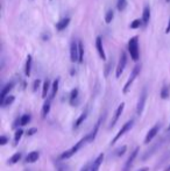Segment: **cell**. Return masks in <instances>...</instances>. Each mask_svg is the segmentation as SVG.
Here are the masks:
<instances>
[{
	"label": "cell",
	"instance_id": "1",
	"mask_svg": "<svg viewBox=\"0 0 170 171\" xmlns=\"http://www.w3.org/2000/svg\"><path fill=\"white\" fill-rule=\"evenodd\" d=\"M128 51L131 54V58H132L134 62H137L139 61V38L137 36H134L128 41Z\"/></svg>",
	"mask_w": 170,
	"mask_h": 171
},
{
	"label": "cell",
	"instance_id": "2",
	"mask_svg": "<svg viewBox=\"0 0 170 171\" xmlns=\"http://www.w3.org/2000/svg\"><path fill=\"white\" fill-rule=\"evenodd\" d=\"M85 142H88V136H85V137H83L82 140H79L75 146L71 148V149H69V150H67V152H63V154L61 155V159H68V158H70L72 155H75L76 152H78V150L83 147V144H84Z\"/></svg>",
	"mask_w": 170,
	"mask_h": 171
},
{
	"label": "cell",
	"instance_id": "3",
	"mask_svg": "<svg viewBox=\"0 0 170 171\" xmlns=\"http://www.w3.org/2000/svg\"><path fill=\"white\" fill-rule=\"evenodd\" d=\"M140 71H141V65H140V64L135 65V68L133 69V71L131 72V76L128 78V80L126 82V84H125V86H124V89H122V92H124V93H127V92H128V90H129L131 86H132L133 82L135 80L136 77L139 76Z\"/></svg>",
	"mask_w": 170,
	"mask_h": 171
},
{
	"label": "cell",
	"instance_id": "4",
	"mask_svg": "<svg viewBox=\"0 0 170 171\" xmlns=\"http://www.w3.org/2000/svg\"><path fill=\"white\" fill-rule=\"evenodd\" d=\"M126 64H127V55H126V53L122 51L121 55H120V58H119V63L116 65V71H115V77L116 78H119V77L121 76V74L125 70Z\"/></svg>",
	"mask_w": 170,
	"mask_h": 171
},
{
	"label": "cell",
	"instance_id": "5",
	"mask_svg": "<svg viewBox=\"0 0 170 171\" xmlns=\"http://www.w3.org/2000/svg\"><path fill=\"white\" fill-rule=\"evenodd\" d=\"M133 123H134V122H133V120H131V121H127L126 123H124V126L121 127V129L118 132V134L114 136V139L111 141V146L114 144V143H115V142H116V141H118V140H119L122 135H125V134L127 133L128 131H131V128L133 127Z\"/></svg>",
	"mask_w": 170,
	"mask_h": 171
},
{
	"label": "cell",
	"instance_id": "6",
	"mask_svg": "<svg viewBox=\"0 0 170 171\" xmlns=\"http://www.w3.org/2000/svg\"><path fill=\"white\" fill-rule=\"evenodd\" d=\"M146 100H147V89L143 87L141 95H140V98H139V101H137V105H136V113L142 114L143 112V108H145V105H146Z\"/></svg>",
	"mask_w": 170,
	"mask_h": 171
},
{
	"label": "cell",
	"instance_id": "7",
	"mask_svg": "<svg viewBox=\"0 0 170 171\" xmlns=\"http://www.w3.org/2000/svg\"><path fill=\"white\" fill-rule=\"evenodd\" d=\"M139 150H140L139 147H136V148L131 152L128 159L126 161V163H125V165H124L122 171H129L131 170V167L133 165V163H134V161H135V158H136V156H137V154H139Z\"/></svg>",
	"mask_w": 170,
	"mask_h": 171
},
{
	"label": "cell",
	"instance_id": "8",
	"mask_svg": "<svg viewBox=\"0 0 170 171\" xmlns=\"http://www.w3.org/2000/svg\"><path fill=\"white\" fill-rule=\"evenodd\" d=\"M70 58L72 63L78 62V42L76 40H72L70 45Z\"/></svg>",
	"mask_w": 170,
	"mask_h": 171
},
{
	"label": "cell",
	"instance_id": "9",
	"mask_svg": "<svg viewBox=\"0 0 170 171\" xmlns=\"http://www.w3.org/2000/svg\"><path fill=\"white\" fill-rule=\"evenodd\" d=\"M13 87H14V82H9V83H7V84L4 86V89L1 90V93H0V102L4 101V100L8 97L9 91H12Z\"/></svg>",
	"mask_w": 170,
	"mask_h": 171
},
{
	"label": "cell",
	"instance_id": "10",
	"mask_svg": "<svg viewBox=\"0 0 170 171\" xmlns=\"http://www.w3.org/2000/svg\"><path fill=\"white\" fill-rule=\"evenodd\" d=\"M124 108H125V104H124V102H121V104L118 106V108H116V111H115V113H114L113 119H112L111 125H110V128H113L114 126H115V123L118 122V120H119L120 115H121L122 112H124Z\"/></svg>",
	"mask_w": 170,
	"mask_h": 171
},
{
	"label": "cell",
	"instance_id": "11",
	"mask_svg": "<svg viewBox=\"0 0 170 171\" xmlns=\"http://www.w3.org/2000/svg\"><path fill=\"white\" fill-rule=\"evenodd\" d=\"M158 131H160V125L157 123V125H155L150 131L147 133V135H146V139H145V143H146V144H148L149 142H151V140H153V139L157 135Z\"/></svg>",
	"mask_w": 170,
	"mask_h": 171
},
{
	"label": "cell",
	"instance_id": "12",
	"mask_svg": "<svg viewBox=\"0 0 170 171\" xmlns=\"http://www.w3.org/2000/svg\"><path fill=\"white\" fill-rule=\"evenodd\" d=\"M95 48H97V51L99 54V57L105 61L106 59V55H105V50H104V47H103V41H101V38L98 36L95 38Z\"/></svg>",
	"mask_w": 170,
	"mask_h": 171
},
{
	"label": "cell",
	"instance_id": "13",
	"mask_svg": "<svg viewBox=\"0 0 170 171\" xmlns=\"http://www.w3.org/2000/svg\"><path fill=\"white\" fill-rule=\"evenodd\" d=\"M100 122H101V118L97 121V123L95 125V127H93V129L91 131V133H89L86 136H88V142H92L93 140L95 139V136H97V133H98V131H99V126H100Z\"/></svg>",
	"mask_w": 170,
	"mask_h": 171
},
{
	"label": "cell",
	"instance_id": "14",
	"mask_svg": "<svg viewBox=\"0 0 170 171\" xmlns=\"http://www.w3.org/2000/svg\"><path fill=\"white\" fill-rule=\"evenodd\" d=\"M142 22H143V26H147L149 20H150V7L148 5L145 6L143 8V12H142Z\"/></svg>",
	"mask_w": 170,
	"mask_h": 171
},
{
	"label": "cell",
	"instance_id": "15",
	"mask_svg": "<svg viewBox=\"0 0 170 171\" xmlns=\"http://www.w3.org/2000/svg\"><path fill=\"white\" fill-rule=\"evenodd\" d=\"M103 161H104V154H100V155L95 158V161H93V163H92V165H91V168H90V171H98L99 170V168H100Z\"/></svg>",
	"mask_w": 170,
	"mask_h": 171
},
{
	"label": "cell",
	"instance_id": "16",
	"mask_svg": "<svg viewBox=\"0 0 170 171\" xmlns=\"http://www.w3.org/2000/svg\"><path fill=\"white\" fill-rule=\"evenodd\" d=\"M69 23H70V18H68V17L63 18V19H61L56 23V29L58 32H62V30H64L69 26Z\"/></svg>",
	"mask_w": 170,
	"mask_h": 171
},
{
	"label": "cell",
	"instance_id": "17",
	"mask_svg": "<svg viewBox=\"0 0 170 171\" xmlns=\"http://www.w3.org/2000/svg\"><path fill=\"white\" fill-rule=\"evenodd\" d=\"M38 157H40V152H32L27 155V157H26V162H27V163H35V162L38 159Z\"/></svg>",
	"mask_w": 170,
	"mask_h": 171
},
{
	"label": "cell",
	"instance_id": "18",
	"mask_svg": "<svg viewBox=\"0 0 170 171\" xmlns=\"http://www.w3.org/2000/svg\"><path fill=\"white\" fill-rule=\"evenodd\" d=\"M58 85H59V78H56V79L54 80L53 85H51V95H50V97H49V99H50V100L55 98L57 91H58Z\"/></svg>",
	"mask_w": 170,
	"mask_h": 171
},
{
	"label": "cell",
	"instance_id": "19",
	"mask_svg": "<svg viewBox=\"0 0 170 171\" xmlns=\"http://www.w3.org/2000/svg\"><path fill=\"white\" fill-rule=\"evenodd\" d=\"M30 71H32V56L28 55L27 61H26V66H25V75L27 77L30 76Z\"/></svg>",
	"mask_w": 170,
	"mask_h": 171
},
{
	"label": "cell",
	"instance_id": "20",
	"mask_svg": "<svg viewBox=\"0 0 170 171\" xmlns=\"http://www.w3.org/2000/svg\"><path fill=\"white\" fill-rule=\"evenodd\" d=\"M86 118H88V112L85 111V112H83V113L80 114V115H79V118L77 119V121H76L75 125H74V128H75V129L76 128H78V127H79V126H80V125H82V123L86 120Z\"/></svg>",
	"mask_w": 170,
	"mask_h": 171
},
{
	"label": "cell",
	"instance_id": "21",
	"mask_svg": "<svg viewBox=\"0 0 170 171\" xmlns=\"http://www.w3.org/2000/svg\"><path fill=\"white\" fill-rule=\"evenodd\" d=\"M50 112V99H48L44 104H43V107H42V118L44 119Z\"/></svg>",
	"mask_w": 170,
	"mask_h": 171
},
{
	"label": "cell",
	"instance_id": "22",
	"mask_svg": "<svg viewBox=\"0 0 170 171\" xmlns=\"http://www.w3.org/2000/svg\"><path fill=\"white\" fill-rule=\"evenodd\" d=\"M49 89H50V82H49V79H46L43 83V86H42V98H47Z\"/></svg>",
	"mask_w": 170,
	"mask_h": 171
},
{
	"label": "cell",
	"instance_id": "23",
	"mask_svg": "<svg viewBox=\"0 0 170 171\" xmlns=\"http://www.w3.org/2000/svg\"><path fill=\"white\" fill-rule=\"evenodd\" d=\"M84 59V47L83 43L79 41L78 42V63H83Z\"/></svg>",
	"mask_w": 170,
	"mask_h": 171
},
{
	"label": "cell",
	"instance_id": "24",
	"mask_svg": "<svg viewBox=\"0 0 170 171\" xmlns=\"http://www.w3.org/2000/svg\"><path fill=\"white\" fill-rule=\"evenodd\" d=\"M21 157H22V154H21V152H15V154L8 159V164H15V163H18L20 159H21Z\"/></svg>",
	"mask_w": 170,
	"mask_h": 171
},
{
	"label": "cell",
	"instance_id": "25",
	"mask_svg": "<svg viewBox=\"0 0 170 171\" xmlns=\"http://www.w3.org/2000/svg\"><path fill=\"white\" fill-rule=\"evenodd\" d=\"M126 7H127V0H118V2H116V8H118V11L122 12V11L126 9Z\"/></svg>",
	"mask_w": 170,
	"mask_h": 171
},
{
	"label": "cell",
	"instance_id": "26",
	"mask_svg": "<svg viewBox=\"0 0 170 171\" xmlns=\"http://www.w3.org/2000/svg\"><path fill=\"white\" fill-rule=\"evenodd\" d=\"M161 98L162 99H168L169 98V86L168 85H163V87L161 90Z\"/></svg>",
	"mask_w": 170,
	"mask_h": 171
},
{
	"label": "cell",
	"instance_id": "27",
	"mask_svg": "<svg viewBox=\"0 0 170 171\" xmlns=\"http://www.w3.org/2000/svg\"><path fill=\"white\" fill-rule=\"evenodd\" d=\"M14 99H15V98H14L13 95H8V97H7V98H6L4 101H1V102H0V105H1L2 107H6V106L11 105V104L14 101Z\"/></svg>",
	"mask_w": 170,
	"mask_h": 171
},
{
	"label": "cell",
	"instance_id": "28",
	"mask_svg": "<svg viewBox=\"0 0 170 171\" xmlns=\"http://www.w3.org/2000/svg\"><path fill=\"white\" fill-rule=\"evenodd\" d=\"M29 121H30V115L29 114H23L20 118V125L21 126H26L27 123H29Z\"/></svg>",
	"mask_w": 170,
	"mask_h": 171
},
{
	"label": "cell",
	"instance_id": "29",
	"mask_svg": "<svg viewBox=\"0 0 170 171\" xmlns=\"http://www.w3.org/2000/svg\"><path fill=\"white\" fill-rule=\"evenodd\" d=\"M77 98H78V90H77V89H74V90L71 91V95H70V104H71V105H75Z\"/></svg>",
	"mask_w": 170,
	"mask_h": 171
},
{
	"label": "cell",
	"instance_id": "30",
	"mask_svg": "<svg viewBox=\"0 0 170 171\" xmlns=\"http://www.w3.org/2000/svg\"><path fill=\"white\" fill-rule=\"evenodd\" d=\"M22 135H23V131H22V129H18V131L15 132V134H14V144H15V146L19 143V141L21 140Z\"/></svg>",
	"mask_w": 170,
	"mask_h": 171
},
{
	"label": "cell",
	"instance_id": "31",
	"mask_svg": "<svg viewBox=\"0 0 170 171\" xmlns=\"http://www.w3.org/2000/svg\"><path fill=\"white\" fill-rule=\"evenodd\" d=\"M142 25H143L142 20L135 19L134 21H132V23H131V28H132V29H137V28H140V26H142Z\"/></svg>",
	"mask_w": 170,
	"mask_h": 171
},
{
	"label": "cell",
	"instance_id": "32",
	"mask_svg": "<svg viewBox=\"0 0 170 171\" xmlns=\"http://www.w3.org/2000/svg\"><path fill=\"white\" fill-rule=\"evenodd\" d=\"M113 11L112 9H109L107 11V13H106V15H105V22L106 23H111L112 22V20H113Z\"/></svg>",
	"mask_w": 170,
	"mask_h": 171
},
{
	"label": "cell",
	"instance_id": "33",
	"mask_svg": "<svg viewBox=\"0 0 170 171\" xmlns=\"http://www.w3.org/2000/svg\"><path fill=\"white\" fill-rule=\"evenodd\" d=\"M126 149H127V147H126V146L120 147V148L116 150V155H118V156H122V155L125 154V152H126Z\"/></svg>",
	"mask_w": 170,
	"mask_h": 171
},
{
	"label": "cell",
	"instance_id": "34",
	"mask_svg": "<svg viewBox=\"0 0 170 171\" xmlns=\"http://www.w3.org/2000/svg\"><path fill=\"white\" fill-rule=\"evenodd\" d=\"M40 85H41V80H40V79L34 80V85H33V91H34V92L38 91V89L40 87Z\"/></svg>",
	"mask_w": 170,
	"mask_h": 171
},
{
	"label": "cell",
	"instance_id": "35",
	"mask_svg": "<svg viewBox=\"0 0 170 171\" xmlns=\"http://www.w3.org/2000/svg\"><path fill=\"white\" fill-rule=\"evenodd\" d=\"M7 142H8V139H7V136H5V135H1V136H0V146H5Z\"/></svg>",
	"mask_w": 170,
	"mask_h": 171
},
{
	"label": "cell",
	"instance_id": "36",
	"mask_svg": "<svg viewBox=\"0 0 170 171\" xmlns=\"http://www.w3.org/2000/svg\"><path fill=\"white\" fill-rule=\"evenodd\" d=\"M35 133H38V128H30V129L27 131V135H28V136H32V135H34Z\"/></svg>",
	"mask_w": 170,
	"mask_h": 171
},
{
	"label": "cell",
	"instance_id": "37",
	"mask_svg": "<svg viewBox=\"0 0 170 171\" xmlns=\"http://www.w3.org/2000/svg\"><path fill=\"white\" fill-rule=\"evenodd\" d=\"M80 171H90V168H89V164H85L83 168H82V170Z\"/></svg>",
	"mask_w": 170,
	"mask_h": 171
},
{
	"label": "cell",
	"instance_id": "38",
	"mask_svg": "<svg viewBox=\"0 0 170 171\" xmlns=\"http://www.w3.org/2000/svg\"><path fill=\"white\" fill-rule=\"evenodd\" d=\"M166 33H167V34L170 33V19H169V22H168V27H167V29H166Z\"/></svg>",
	"mask_w": 170,
	"mask_h": 171
},
{
	"label": "cell",
	"instance_id": "39",
	"mask_svg": "<svg viewBox=\"0 0 170 171\" xmlns=\"http://www.w3.org/2000/svg\"><path fill=\"white\" fill-rule=\"evenodd\" d=\"M148 170H149L148 168H142V169H140L139 171H148Z\"/></svg>",
	"mask_w": 170,
	"mask_h": 171
},
{
	"label": "cell",
	"instance_id": "40",
	"mask_svg": "<svg viewBox=\"0 0 170 171\" xmlns=\"http://www.w3.org/2000/svg\"><path fill=\"white\" fill-rule=\"evenodd\" d=\"M164 171H170V164L168 165V167H167V168H166V170H164Z\"/></svg>",
	"mask_w": 170,
	"mask_h": 171
},
{
	"label": "cell",
	"instance_id": "41",
	"mask_svg": "<svg viewBox=\"0 0 170 171\" xmlns=\"http://www.w3.org/2000/svg\"><path fill=\"white\" fill-rule=\"evenodd\" d=\"M168 131H170V125H169V127H168Z\"/></svg>",
	"mask_w": 170,
	"mask_h": 171
},
{
	"label": "cell",
	"instance_id": "42",
	"mask_svg": "<svg viewBox=\"0 0 170 171\" xmlns=\"http://www.w3.org/2000/svg\"><path fill=\"white\" fill-rule=\"evenodd\" d=\"M166 1H167V2H170V0H166Z\"/></svg>",
	"mask_w": 170,
	"mask_h": 171
}]
</instances>
